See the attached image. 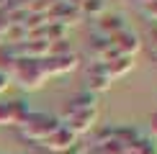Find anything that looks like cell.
Listing matches in <instances>:
<instances>
[{
    "instance_id": "obj_1",
    "label": "cell",
    "mask_w": 157,
    "mask_h": 154,
    "mask_svg": "<svg viewBox=\"0 0 157 154\" xmlns=\"http://www.w3.org/2000/svg\"><path fill=\"white\" fill-rule=\"evenodd\" d=\"M95 118H98V100H95V95L93 93H80V95H75L72 100H67L64 113L57 121H59L64 128H70L75 136H80V134L93 128Z\"/></svg>"
},
{
    "instance_id": "obj_2",
    "label": "cell",
    "mask_w": 157,
    "mask_h": 154,
    "mask_svg": "<svg viewBox=\"0 0 157 154\" xmlns=\"http://www.w3.org/2000/svg\"><path fill=\"white\" fill-rule=\"evenodd\" d=\"M57 128H59V121H57L54 116H49V113H34V111H31L29 118L21 123V134L29 141H34V144H44Z\"/></svg>"
},
{
    "instance_id": "obj_3",
    "label": "cell",
    "mask_w": 157,
    "mask_h": 154,
    "mask_svg": "<svg viewBox=\"0 0 157 154\" xmlns=\"http://www.w3.org/2000/svg\"><path fill=\"white\" fill-rule=\"evenodd\" d=\"M13 80L23 90H36L44 85L47 72L41 67V59H16L13 62Z\"/></svg>"
},
{
    "instance_id": "obj_4",
    "label": "cell",
    "mask_w": 157,
    "mask_h": 154,
    "mask_svg": "<svg viewBox=\"0 0 157 154\" xmlns=\"http://www.w3.org/2000/svg\"><path fill=\"white\" fill-rule=\"evenodd\" d=\"M108 41H111V46H113V51L119 57H129V59L142 49V36L136 34V31H132V28H121L119 34L111 36Z\"/></svg>"
},
{
    "instance_id": "obj_5",
    "label": "cell",
    "mask_w": 157,
    "mask_h": 154,
    "mask_svg": "<svg viewBox=\"0 0 157 154\" xmlns=\"http://www.w3.org/2000/svg\"><path fill=\"white\" fill-rule=\"evenodd\" d=\"M44 72L47 75H59V72H70V69L77 67V54L67 51V54H52L49 59L41 62Z\"/></svg>"
},
{
    "instance_id": "obj_6",
    "label": "cell",
    "mask_w": 157,
    "mask_h": 154,
    "mask_svg": "<svg viewBox=\"0 0 157 154\" xmlns=\"http://www.w3.org/2000/svg\"><path fill=\"white\" fill-rule=\"evenodd\" d=\"M75 141H77V136L70 131V128H64V126L59 123V128H57V131L52 134L41 146H49V149H54V152H70V149L75 146Z\"/></svg>"
},
{
    "instance_id": "obj_7",
    "label": "cell",
    "mask_w": 157,
    "mask_h": 154,
    "mask_svg": "<svg viewBox=\"0 0 157 154\" xmlns=\"http://www.w3.org/2000/svg\"><path fill=\"white\" fill-rule=\"evenodd\" d=\"M88 85H90V93H101V90H106L108 85H111V77H108V72H106V64H101L98 62L93 69L88 72Z\"/></svg>"
},
{
    "instance_id": "obj_8",
    "label": "cell",
    "mask_w": 157,
    "mask_h": 154,
    "mask_svg": "<svg viewBox=\"0 0 157 154\" xmlns=\"http://www.w3.org/2000/svg\"><path fill=\"white\" fill-rule=\"evenodd\" d=\"M132 67H134V62L129 59V57H113L111 62H106V72H108L111 80H113V77H121L124 72H129Z\"/></svg>"
},
{
    "instance_id": "obj_9",
    "label": "cell",
    "mask_w": 157,
    "mask_h": 154,
    "mask_svg": "<svg viewBox=\"0 0 157 154\" xmlns=\"http://www.w3.org/2000/svg\"><path fill=\"white\" fill-rule=\"evenodd\" d=\"M126 154H157V141L147 139V136H139L136 141H132L126 146Z\"/></svg>"
},
{
    "instance_id": "obj_10",
    "label": "cell",
    "mask_w": 157,
    "mask_h": 154,
    "mask_svg": "<svg viewBox=\"0 0 157 154\" xmlns=\"http://www.w3.org/2000/svg\"><path fill=\"white\" fill-rule=\"evenodd\" d=\"M103 21H106V23H98V28H101L108 38H111V36H116L121 28H126V23L121 21V16H106Z\"/></svg>"
},
{
    "instance_id": "obj_11",
    "label": "cell",
    "mask_w": 157,
    "mask_h": 154,
    "mask_svg": "<svg viewBox=\"0 0 157 154\" xmlns=\"http://www.w3.org/2000/svg\"><path fill=\"white\" fill-rule=\"evenodd\" d=\"M0 126H13V100L10 103L0 100Z\"/></svg>"
},
{
    "instance_id": "obj_12",
    "label": "cell",
    "mask_w": 157,
    "mask_h": 154,
    "mask_svg": "<svg viewBox=\"0 0 157 154\" xmlns=\"http://www.w3.org/2000/svg\"><path fill=\"white\" fill-rule=\"evenodd\" d=\"M149 51L157 57V28H155V31H149Z\"/></svg>"
},
{
    "instance_id": "obj_13",
    "label": "cell",
    "mask_w": 157,
    "mask_h": 154,
    "mask_svg": "<svg viewBox=\"0 0 157 154\" xmlns=\"http://www.w3.org/2000/svg\"><path fill=\"white\" fill-rule=\"evenodd\" d=\"M10 85V77L5 75V72H0V93H5V87Z\"/></svg>"
},
{
    "instance_id": "obj_14",
    "label": "cell",
    "mask_w": 157,
    "mask_h": 154,
    "mask_svg": "<svg viewBox=\"0 0 157 154\" xmlns=\"http://www.w3.org/2000/svg\"><path fill=\"white\" fill-rule=\"evenodd\" d=\"M147 16L157 18V0H152V3H147Z\"/></svg>"
},
{
    "instance_id": "obj_15",
    "label": "cell",
    "mask_w": 157,
    "mask_h": 154,
    "mask_svg": "<svg viewBox=\"0 0 157 154\" xmlns=\"http://www.w3.org/2000/svg\"><path fill=\"white\" fill-rule=\"evenodd\" d=\"M149 128H152V134L157 136V111H155L152 116H149Z\"/></svg>"
},
{
    "instance_id": "obj_16",
    "label": "cell",
    "mask_w": 157,
    "mask_h": 154,
    "mask_svg": "<svg viewBox=\"0 0 157 154\" xmlns=\"http://www.w3.org/2000/svg\"><path fill=\"white\" fill-rule=\"evenodd\" d=\"M142 3H152V0H142Z\"/></svg>"
}]
</instances>
